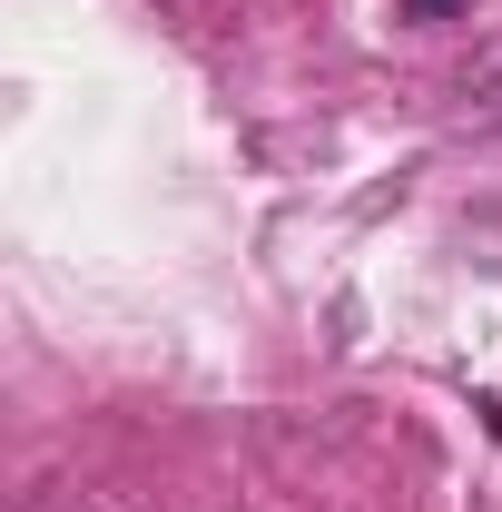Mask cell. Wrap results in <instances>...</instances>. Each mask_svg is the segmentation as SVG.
<instances>
[{"label":"cell","instance_id":"obj_2","mask_svg":"<svg viewBox=\"0 0 502 512\" xmlns=\"http://www.w3.org/2000/svg\"><path fill=\"white\" fill-rule=\"evenodd\" d=\"M483 424H493V444H502V404H483Z\"/></svg>","mask_w":502,"mask_h":512},{"label":"cell","instance_id":"obj_1","mask_svg":"<svg viewBox=\"0 0 502 512\" xmlns=\"http://www.w3.org/2000/svg\"><path fill=\"white\" fill-rule=\"evenodd\" d=\"M404 10H424V20H434V10H453V0H404Z\"/></svg>","mask_w":502,"mask_h":512}]
</instances>
